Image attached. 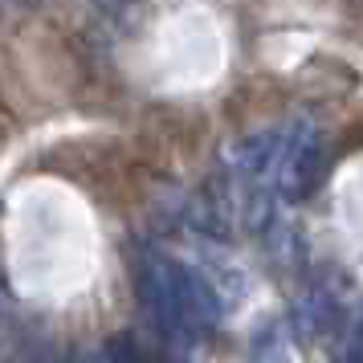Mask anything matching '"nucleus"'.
Here are the masks:
<instances>
[]
</instances>
